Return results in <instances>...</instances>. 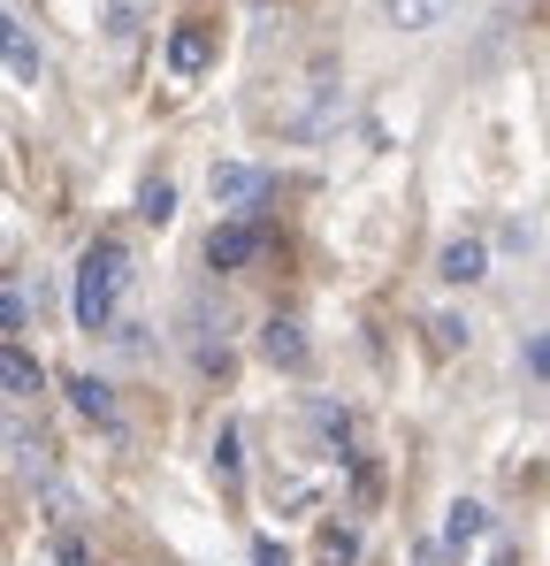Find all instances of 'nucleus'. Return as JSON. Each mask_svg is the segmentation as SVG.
<instances>
[{
  "instance_id": "obj_7",
  "label": "nucleus",
  "mask_w": 550,
  "mask_h": 566,
  "mask_svg": "<svg viewBox=\"0 0 550 566\" xmlns=\"http://www.w3.org/2000/svg\"><path fill=\"white\" fill-rule=\"evenodd\" d=\"M482 536H489V513H482L474 497H458L452 521H444V544H452V552H466V544H482Z\"/></svg>"
},
{
  "instance_id": "obj_14",
  "label": "nucleus",
  "mask_w": 550,
  "mask_h": 566,
  "mask_svg": "<svg viewBox=\"0 0 550 566\" xmlns=\"http://www.w3.org/2000/svg\"><path fill=\"white\" fill-rule=\"evenodd\" d=\"M23 329H31V291L8 276V337H23Z\"/></svg>"
},
{
  "instance_id": "obj_5",
  "label": "nucleus",
  "mask_w": 550,
  "mask_h": 566,
  "mask_svg": "<svg viewBox=\"0 0 550 566\" xmlns=\"http://www.w3.org/2000/svg\"><path fill=\"white\" fill-rule=\"evenodd\" d=\"M482 269H489L482 238H452V245H444V261H436V276H444V283H482Z\"/></svg>"
},
{
  "instance_id": "obj_2",
  "label": "nucleus",
  "mask_w": 550,
  "mask_h": 566,
  "mask_svg": "<svg viewBox=\"0 0 550 566\" xmlns=\"http://www.w3.org/2000/svg\"><path fill=\"white\" fill-rule=\"evenodd\" d=\"M207 191H214V207H230V214H253V207L268 199V169H253V161H214Z\"/></svg>"
},
{
  "instance_id": "obj_9",
  "label": "nucleus",
  "mask_w": 550,
  "mask_h": 566,
  "mask_svg": "<svg viewBox=\"0 0 550 566\" xmlns=\"http://www.w3.org/2000/svg\"><path fill=\"white\" fill-rule=\"evenodd\" d=\"M458 0H390V23L398 31H429V23H444Z\"/></svg>"
},
{
  "instance_id": "obj_3",
  "label": "nucleus",
  "mask_w": 550,
  "mask_h": 566,
  "mask_svg": "<svg viewBox=\"0 0 550 566\" xmlns=\"http://www.w3.org/2000/svg\"><path fill=\"white\" fill-rule=\"evenodd\" d=\"M253 253H261V230L253 222H214V238H207V261L214 269H245Z\"/></svg>"
},
{
  "instance_id": "obj_11",
  "label": "nucleus",
  "mask_w": 550,
  "mask_h": 566,
  "mask_svg": "<svg viewBox=\"0 0 550 566\" xmlns=\"http://www.w3.org/2000/svg\"><path fill=\"white\" fill-rule=\"evenodd\" d=\"M169 70H177V77H199V70H207V39H199V31H177V39H169Z\"/></svg>"
},
{
  "instance_id": "obj_10",
  "label": "nucleus",
  "mask_w": 550,
  "mask_h": 566,
  "mask_svg": "<svg viewBox=\"0 0 550 566\" xmlns=\"http://www.w3.org/2000/svg\"><path fill=\"white\" fill-rule=\"evenodd\" d=\"M8 460H15V474H46V444L23 421H8Z\"/></svg>"
},
{
  "instance_id": "obj_6",
  "label": "nucleus",
  "mask_w": 550,
  "mask_h": 566,
  "mask_svg": "<svg viewBox=\"0 0 550 566\" xmlns=\"http://www.w3.org/2000/svg\"><path fill=\"white\" fill-rule=\"evenodd\" d=\"M0 382H8V398H39V360L23 353V337H8V353H0Z\"/></svg>"
},
{
  "instance_id": "obj_16",
  "label": "nucleus",
  "mask_w": 550,
  "mask_h": 566,
  "mask_svg": "<svg viewBox=\"0 0 550 566\" xmlns=\"http://www.w3.org/2000/svg\"><path fill=\"white\" fill-rule=\"evenodd\" d=\"M253 566H283V552H275V544H261V552H253Z\"/></svg>"
},
{
  "instance_id": "obj_1",
  "label": "nucleus",
  "mask_w": 550,
  "mask_h": 566,
  "mask_svg": "<svg viewBox=\"0 0 550 566\" xmlns=\"http://www.w3.org/2000/svg\"><path fill=\"white\" fill-rule=\"evenodd\" d=\"M123 283H130V261H123V245L115 238H99L85 261H77V329H107L115 322V306H123Z\"/></svg>"
},
{
  "instance_id": "obj_12",
  "label": "nucleus",
  "mask_w": 550,
  "mask_h": 566,
  "mask_svg": "<svg viewBox=\"0 0 550 566\" xmlns=\"http://www.w3.org/2000/svg\"><path fill=\"white\" fill-rule=\"evenodd\" d=\"M70 398H77V413H85V421H115V398H107V382L77 376V382H70Z\"/></svg>"
},
{
  "instance_id": "obj_17",
  "label": "nucleus",
  "mask_w": 550,
  "mask_h": 566,
  "mask_svg": "<svg viewBox=\"0 0 550 566\" xmlns=\"http://www.w3.org/2000/svg\"><path fill=\"white\" fill-rule=\"evenodd\" d=\"M489 566H512V559H489Z\"/></svg>"
},
{
  "instance_id": "obj_15",
  "label": "nucleus",
  "mask_w": 550,
  "mask_h": 566,
  "mask_svg": "<svg viewBox=\"0 0 550 566\" xmlns=\"http://www.w3.org/2000/svg\"><path fill=\"white\" fill-rule=\"evenodd\" d=\"M528 376H550V329L536 337V353H528Z\"/></svg>"
},
{
  "instance_id": "obj_4",
  "label": "nucleus",
  "mask_w": 550,
  "mask_h": 566,
  "mask_svg": "<svg viewBox=\"0 0 550 566\" xmlns=\"http://www.w3.org/2000/svg\"><path fill=\"white\" fill-rule=\"evenodd\" d=\"M8 77H15V85H39V77H46V54H39V39H31L23 15H8Z\"/></svg>"
},
{
  "instance_id": "obj_13",
  "label": "nucleus",
  "mask_w": 550,
  "mask_h": 566,
  "mask_svg": "<svg viewBox=\"0 0 550 566\" xmlns=\"http://www.w3.org/2000/svg\"><path fill=\"white\" fill-rule=\"evenodd\" d=\"M138 214H146V222H169V214H177V191H169V177L138 191Z\"/></svg>"
},
{
  "instance_id": "obj_8",
  "label": "nucleus",
  "mask_w": 550,
  "mask_h": 566,
  "mask_svg": "<svg viewBox=\"0 0 550 566\" xmlns=\"http://www.w3.org/2000/svg\"><path fill=\"white\" fill-rule=\"evenodd\" d=\"M261 345H268V360H275V368H306V337H298V322H283V314H275Z\"/></svg>"
}]
</instances>
